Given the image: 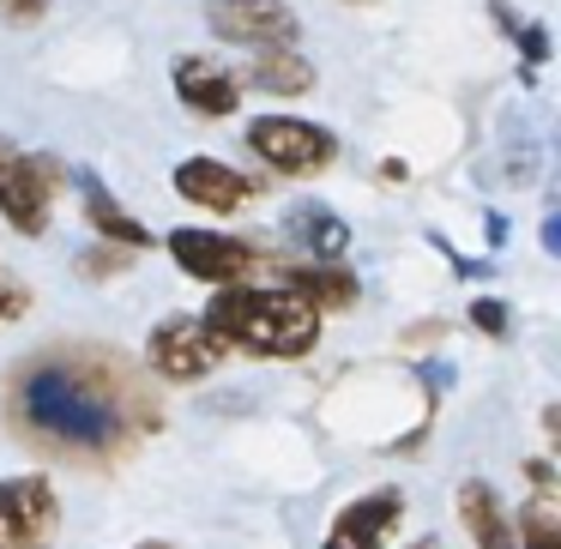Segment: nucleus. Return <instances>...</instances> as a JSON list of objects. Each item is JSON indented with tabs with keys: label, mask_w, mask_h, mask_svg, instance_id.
Here are the masks:
<instances>
[{
	"label": "nucleus",
	"mask_w": 561,
	"mask_h": 549,
	"mask_svg": "<svg viewBox=\"0 0 561 549\" xmlns=\"http://www.w3.org/2000/svg\"><path fill=\"white\" fill-rule=\"evenodd\" d=\"M175 194L199 211H236L254 194V182L236 175L230 163H218V158H187V163H175Z\"/></svg>",
	"instance_id": "9d476101"
},
{
	"label": "nucleus",
	"mask_w": 561,
	"mask_h": 549,
	"mask_svg": "<svg viewBox=\"0 0 561 549\" xmlns=\"http://www.w3.org/2000/svg\"><path fill=\"white\" fill-rule=\"evenodd\" d=\"M13 416L43 447L73 459H110L134 441V375L103 356H43L19 375Z\"/></svg>",
	"instance_id": "f257e3e1"
},
{
	"label": "nucleus",
	"mask_w": 561,
	"mask_h": 549,
	"mask_svg": "<svg viewBox=\"0 0 561 549\" xmlns=\"http://www.w3.org/2000/svg\"><path fill=\"white\" fill-rule=\"evenodd\" d=\"M344 7H375V0H344Z\"/></svg>",
	"instance_id": "bb28decb"
},
{
	"label": "nucleus",
	"mask_w": 561,
	"mask_h": 549,
	"mask_svg": "<svg viewBox=\"0 0 561 549\" xmlns=\"http://www.w3.org/2000/svg\"><path fill=\"white\" fill-rule=\"evenodd\" d=\"M399 513H404L399 489H375V495L351 501V507L332 519L327 549H387V537H392V525H399Z\"/></svg>",
	"instance_id": "1a4fd4ad"
},
{
	"label": "nucleus",
	"mask_w": 561,
	"mask_h": 549,
	"mask_svg": "<svg viewBox=\"0 0 561 549\" xmlns=\"http://www.w3.org/2000/svg\"><path fill=\"white\" fill-rule=\"evenodd\" d=\"M61 525L49 477H0V549H49Z\"/></svg>",
	"instance_id": "423d86ee"
},
{
	"label": "nucleus",
	"mask_w": 561,
	"mask_h": 549,
	"mask_svg": "<svg viewBox=\"0 0 561 549\" xmlns=\"http://www.w3.org/2000/svg\"><path fill=\"white\" fill-rule=\"evenodd\" d=\"M248 151L278 175H314L339 158V139L296 115H260V122H248Z\"/></svg>",
	"instance_id": "20e7f679"
},
{
	"label": "nucleus",
	"mask_w": 561,
	"mask_h": 549,
	"mask_svg": "<svg viewBox=\"0 0 561 549\" xmlns=\"http://www.w3.org/2000/svg\"><path fill=\"white\" fill-rule=\"evenodd\" d=\"M459 519H465V531L477 537V549H519L507 507L495 501V489H489L483 477H471V483L459 489Z\"/></svg>",
	"instance_id": "4468645a"
},
{
	"label": "nucleus",
	"mask_w": 561,
	"mask_h": 549,
	"mask_svg": "<svg viewBox=\"0 0 561 549\" xmlns=\"http://www.w3.org/2000/svg\"><path fill=\"white\" fill-rule=\"evenodd\" d=\"M423 380H428V392H447L453 387V368L447 363H423Z\"/></svg>",
	"instance_id": "4be33fe9"
},
{
	"label": "nucleus",
	"mask_w": 561,
	"mask_h": 549,
	"mask_svg": "<svg viewBox=\"0 0 561 549\" xmlns=\"http://www.w3.org/2000/svg\"><path fill=\"white\" fill-rule=\"evenodd\" d=\"M483 230H489V248H501V242H507V218H501V211H489V218H483Z\"/></svg>",
	"instance_id": "393cba45"
},
{
	"label": "nucleus",
	"mask_w": 561,
	"mask_h": 549,
	"mask_svg": "<svg viewBox=\"0 0 561 549\" xmlns=\"http://www.w3.org/2000/svg\"><path fill=\"white\" fill-rule=\"evenodd\" d=\"M139 549H170V544H139Z\"/></svg>",
	"instance_id": "cd10ccee"
},
{
	"label": "nucleus",
	"mask_w": 561,
	"mask_h": 549,
	"mask_svg": "<svg viewBox=\"0 0 561 549\" xmlns=\"http://www.w3.org/2000/svg\"><path fill=\"white\" fill-rule=\"evenodd\" d=\"M278 284H284V290H296L308 308H320V314H327V308H351L356 302V278H351V272H339L332 260H308V266L284 272Z\"/></svg>",
	"instance_id": "dca6fc26"
},
{
	"label": "nucleus",
	"mask_w": 561,
	"mask_h": 549,
	"mask_svg": "<svg viewBox=\"0 0 561 549\" xmlns=\"http://www.w3.org/2000/svg\"><path fill=\"white\" fill-rule=\"evenodd\" d=\"M284 236H290L308 260H339L344 248H351V224L332 206H320V199H296V206L284 211Z\"/></svg>",
	"instance_id": "9b49d317"
},
{
	"label": "nucleus",
	"mask_w": 561,
	"mask_h": 549,
	"mask_svg": "<svg viewBox=\"0 0 561 549\" xmlns=\"http://www.w3.org/2000/svg\"><path fill=\"white\" fill-rule=\"evenodd\" d=\"M31 314V284H19L13 272H0V320Z\"/></svg>",
	"instance_id": "6ab92c4d"
},
{
	"label": "nucleus",
	"mask_w": 561,
	"mask_h": 549,
	"mask_svg": "<svg viewBox=\"0 0 561 549\" xmlns=\"http://www.w3.org/2000/svg\"><path fill=\"white\" fill-rule=\"evenodd\" d=\"M170 254H175V266L199 284H230L254 266V248L236 242V236H218V230H175Z\"/></svg>",
	"instance_id": "6e6552de"
},
{
	"label": "nucleus",
	"mask_w": 561,
	"mask_h": 549,
	"mask_svg": "<svg viewBox=\"0 0 561 549\" xmlns=\"http://www.w3.org/2000/svg\"><path fill=\"white\" fill-rule=\"evenodd\" d=\"M79 199H85V218H91V230H98L103 242H115V248H151V242H158V236H151L146 224L127 218V211L115 206L110 187H103L91 170H79Z\"/></svg>",
	"instance_id": "ddd939ff"
},
{
	"label": "nucleus",
	"mask_w": 561,
	"mask_h": 549,
	"mask_svg": "<svg viewBox=\"0 0 561 549\" xmlns=\"http://www.w3.org/2000/svg\"><path fill=\"white\" fill-rule=\"evenodd\" d=\"M513 31H519V55H525V61H549V31L543 25H513Z\"/></svg>",
	"instance_id": "412c9836"
},
{
	"label": "nucleus",
	"mask_w": 561,
	"mask_h": 549,
	"mask_svg": "<svg viewBox=\"0 0 561 549\" xmlns=\"http://www.w3.org/2000/svg\"><path fill=\"white\" fill-rule=\"evenodd\" d=\"M513 537H519V549H561V513H556V501H549V495L525 501Z\"/></svg>",
	"instance_id": "f3484780"
},
{
	"label": "nucleus",
	"mask_w": 561,
	"mask_h": 549,
	"mask_svg": "<svg viewBox=\"0 0 561 549\" xmlns=\"http://www.w3.org/2000/svg\"><path fill=\"white\" fill-rule=\"evenodd\" d=\"M43 13H49V0H0V19L7 25H37Z\"/></svg>",
	"instance_id": "aec40b11"
},
{
	"label": "nucleus",
	"mask_w": 561,
	"mask_h": 549,
	"mask_svg": "<svg viewBox=\"0 0 561 549\" xmlns=\"http://www.w3.org/2000/svg\"><path fill=\"white\" fill-rule=\"evenodd\" d=\"M211 37L242 43V49H296L302 43V19L284 0H206Z\"/></svg>",
	"instance_id": "39448f33"
},
{
	"label": "nucleus",
	"mask_w": 561,
	"mask_h": 549,
	"mask_svg": "<svg viewBox=\"0 0 561 549\" xmlns=\"http://www.w3.org/2000/svg\"><path fill=\"white\" fill-rule=\"evenodd\" d=\"M471 327L489 332V339H507V327H513L507 302H495V296H477V302H471Z\"/></svg>",
	"instance_id": "a211bd4d"
},
{
	"label": "nucleus",
	"mask_w": 561,
	"mask_h": 549,
	"mask_svg": "<svg viewBox=\"0 0 561 549\" xmlns=\"http://www.w3.org/2000/svg\"><path fill=\"white\" fill-rule=\"evenodd\" d=\"M525 477H531V483L543 489V495L556 489V471H549V459H531V465H525Z\"/></svg>",
	"instance_id": "5701e85b"
},
{
	"label": "nucleus",
	"mask_w": 561,
	"mask_h": 549,
	"mask_svg": "<svg viewBox=\"0 0 561 549\" xmlns=\"http://www.w3.org/2000/svg\"><path fill=\"white\" fill-rule=\"evenodd\" d=\"M248 85L266 91V98H308V91H314V61L296 55V49H254Z\"/></svg>",
	"instance_id": "2eb2a0df"
},
{
	"label": "nucleus",
	"mask_w": 561,
	"mask_h": 549,
	"mask_svg": "<svg viewBox=\"0 0 561 549\" xmlns=\"http://www.w3.org/2000/svg\"><path fill=\"white\" fill-rule=\"evenodd\" d=\"M55 163L31 158L25 146L0 139V218L13 224L19 236H43L55 218Z\"/></svg>",
	"instance_id": "7ed1b4c3"
},
{
	"label": "nucleus",
	"mask_w": 561,
	"mask_h": 549,
	"mask_svg": "<svg viewBox=\"0 0 561 549\" xmlns=\"http://www.w3.org/2000/svg\"><path fill=\"white\" fill-rule=\"evenodd\" d=\"M416 549H440V544H435V537H423V544H416Z\"/></svg>",
	"instance_id": "a878e982"
},
{
	"label": "nucleus",
	"mask_w": 561,
	"mask_h": 549,
	"mask_svg": "<svg viewBox=\"0 0 561 549\" xmlns=\"http://www.w3.org/2000/svg\"><path fill=\"white\" fill-rule=\"evenodd\" d=\"M206 332L224 351H248V356H272V363H290L308 356L320 339V308H308L296 290H260V284H218V296L206 302Z\"/></svg>",
	"instance_id": "f03ea898"
},
{
	"label": "nucleus",
	"mask_w": 561,
	"mask_h": 549,
	"mask_svg": "<svg viewBox=\"0 0 561 549\" xmlns=\"http://www.w3.org/2000/svg\"><path fill=\"white\" fill-rule=\"evenodd\" d=\"M175 91H182V103L194 115H236V103H242L236 79L218 61H206V55H182L175 61Z\"/></svg>",
	"instance_id": "f8f14e48"
},
{
	"label": "nucleus",
	"mask_w": 561,
	"mask_h": 549,
	"mask_svg": "<svg viewBox=\"0 0 561 549\" xmlns=\"http://www.w3.org/2000/svg\"><path fill=\"white\" fill-rule=\"evenodd\" d=\"M543 254H561V218H556V211L543 218Z\"/></svg>",
	"instance_id": "b1692460"
},
{
	"label": "nucleus",
	"mask_w": 561,
	"mask_h": 549,
	"mask_svg": "<svg viewBox=\"0 0 561 549\" xmlns=\"http://www.w3.org/2000/svg\"><path fill=\"white\" fill-rule=\"evenodd\" d=\"M146 363L158 368L163 380H206L211 368L224 363V344L206 332V320L170 314V320H158V332H151Z\"/></svg>",
	"instance_id": "0eeeda50"
}]
</instances>
